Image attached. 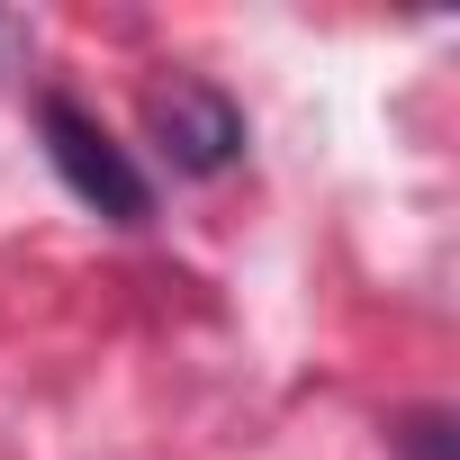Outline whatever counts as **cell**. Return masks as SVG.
Segmentation results:
<instances>
[{"mask_svg":"<svg viewBox=\"0 0 460 460\" xmlns=\"http://www.w3.org/2000/svg\"><path fill=\"white\" fill-rule=\"evenodd\" d=\"M37 136H46V163L64 172V190L91 208V217H109V226H154V181L136 172V154L73 100V91H46L37 100Z\"/></svg>","mask_w":460,"mask_h":460,"instance_id":"1","label":"cell"},{"mask_svg":"<svg viewBox=\"0 0 460 460\" xmlns=\"http://www.w3.org/2000/svg\"><path fill=\"white\" fill-rule=\"evenodd\" d=\"M145 136H154V154H163V172L172 181H226L244 163V109L226 100L217 82H199V73H172V82H154L145 91Z\"/></svg>","mask_w":460,"mask_h":460,"instance_id":"2","label":"cell"},{"mask_svg":"<svg viewBox=\"0 0 460 460\" xmlns=\"http://www.w3.org/2000/svg\"><path fill=\"white\" fill-rule=\"evenodd\" d=\"M388 451H397V460H451V415H442V406L397 415V424H388Z\"/></svg>","mask_w":460,"mask_h":460,"instance_id":"3","label":"cell"},{"mask_svg":"<svg viewBox=\"0 0 460 460\" xmlns=\"http://www.w3.org/2000/svg\"><path fill=\"white\" fill-rule=\"evenodd\" d=\"M0 37H10V28H0Z\"/></svg>","mask_w":460,"mask_h":460,"instance_id":"4","label":"cell"}]
</instances>
